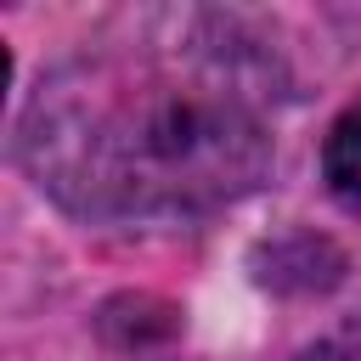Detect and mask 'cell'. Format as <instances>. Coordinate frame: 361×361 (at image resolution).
<instances>
[{"mask_svg": "<svg viewBox=\"0 0 361 361\" xmlns=\"http://www.w3.org/2000/svg\"><path fill=\"white\" fill-rule=\"evenodd\" d=\"M23 164L79 214H197L265 169V124L197 51L102 56L56 73L23 113Z\"/></svg>", "mask_w": 361, "mask_h": 361, "instance_id": "1", "label": "cell"}, {"mask_svg": "<svg viewBox=\"0 0 361 361\" xmlns=\"http://www.w3.org/2000/svg\"><path fill=\"white\" fill-rule=\"evenodd\" d=\"M322 164H327V180H333L338 192H361V107H350V113L333 124Z\"/></svg>", "mask_w": 361, "mask_h": 361, "instance_id": "2", "label": "cell"}]
</instances>
